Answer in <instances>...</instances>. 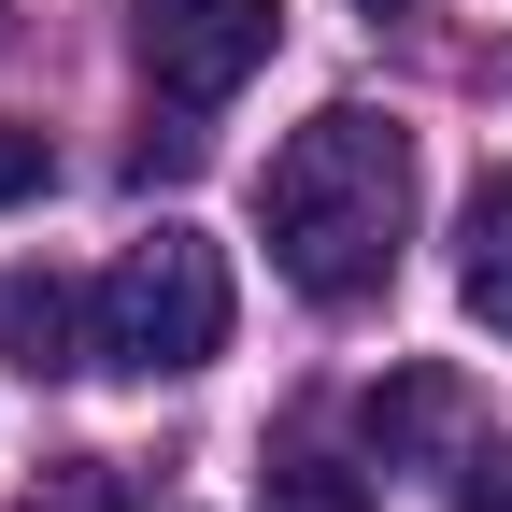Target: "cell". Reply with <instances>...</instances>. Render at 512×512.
Masks as SVG:
<instances>
[{"mask_svg": "<svg viewBox=\"0 0 512 512\" xmlns=\"http://www.w3.org/2000/svg\"><path fill=\"white\" fill-rule=\"evenodd\" d=\"M413 128L370 114V100H328L313 128H285L271 185H256V214H271V271L313 299V313H356L399 285V242H413Z\"/></svg>", "mask_w": 512, "mask_h": 512, "instance_id": "1", "label": "cell"}, {"mask_svg": "<svg viewBox=\"0 0 512 512\" xmlns=\"http://www.w3.org/2000/svg\"><path fill=\"white\" fill-rule=\"evenodd\" d=\"M200 356H228V256L185 228V214H157L100 271V370L171 384V370H200Z\"/></svg>", "mask_w": 512, "mask_h": 512, "instance_id": "2", "label": "cell"}, {"mask_svg": "<svg viewBox=\"0 0 512 512\" xmlns=\"http://www.w3.org/2000/svg\"><path fill=\"white\" fill-rule=\"evenodd\" d=\"M143 72H157V100H185V114H214V100H242L256 72H271V43H285V0H143Z\"/></svg>", "mask_w": 512, "mask_h": 512, "instance_id": "3", "label": "cell"}, {"mask_svg": "<svg viewBox=\"0 0 512 512\" xmlns=\"http://www.w3.org/2000/svg\"><path fill=\"white\" fill-rule=\"evenodd\" d=\"M86 356H100V285L0 271V370H15V384H72Z\"/></svg>", "mask_w": 512, "mask_h": 512, "instance_id": "4", "label": "cell"}, {"mask_svg": "<svg viewBox=\"0 0 512 512\" xmlns=\"http://www.w3.org/2000/svg\"><path fill=\"white\" fill-rule=\"evenodd\" d=\"M456 299H470V328L512 342V171L470 185V228H456Z\"/></svg>", "mask_w": 512, "mask_h": 512, "instance_id": "5", "label": "cell"}, {"mask_svg": "<svg viewBox=\"0 0 512 512\" xmlns=\"http://www.w3.org/2000/svg\"><path fill=\"white\" fill-rule=\"evenodd\" d=\"M441 427H456V384H441V370L370 384V441H384V456H413V441H441Z\"/></svg>", "mask_w": 512, "mask_h": 512, "instance_id": "6", "label": "cell"}, {"mask_svg": "<svg viewBox=\"0 0 512 512\" xmlns=\"http://www.w3.org/2000/svg\"><path fill=\"white\" fill-rule=\"evenodd\" d=\"M271 512H384V498H370V470H342V456H285V470H271Z\"/></svg>", "mask_w": 512, "mask_h": 512, "instance_id": "7", "label": "cell"}, {"mask_svg": "<svg viewBox=\"0 0 512 512\" xmlns=\"http://www.w3.org/2000/svg\"><path fill=\"white\" fill-rule=\"evenodd\" d=\"M43 185H57V143H43L29 114H0V214H29Z\"/></svg>", "mask_w": 512, "mask_h": 512, "instance_id": "8", "label": "cell"}, {"mask_svg": "<svg viewBox=\"0 0 512 512\" xmlns=\"http://www.w3.org/2000/svg\"><path fill=\"white\" fill-rule=\"evenodd\" d=\"M29 512H128V484H114L100 456H57V470L29 484Z\"/></svg>", "mask_w": 512, "mask_h": 512, "instance_id": "9", "label": "cell"}, {"mask_svg": "<svg viewBox=\"0 0 512 512\" xmlns=\"http://www.w3.org/2000/svg\"><path fill=\"white\" fill-rule=\"evenodd\" d=\"M456 512H512V441H484V456H470V498Z\"/></svg>", "mask_w": 512, "mask_h": 512, "instance_id": "10", "label": "cell"}]
</instances>
